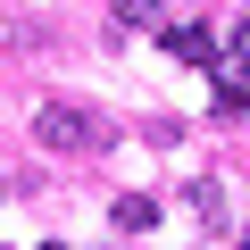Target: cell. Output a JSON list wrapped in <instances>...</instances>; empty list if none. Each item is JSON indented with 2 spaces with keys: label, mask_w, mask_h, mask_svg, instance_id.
Masks as SVG:
<instances>
[{
  "label": "cell",
  "mask_w": 250,
  "mask_h": 250,
  "mask_svg": "<svg viewBox=\"0 0 250 250\" xmlns=\"http://www.w3.org/2000/svg\"><path fill=\"white\" fill-rule=\"evenodd\" d=\"M117 225H134V233H150V225H159V200H142V192H125V200H117Z\"/></svg>",
  "instance_id": "4"
},
{
  "label": "cell",
  "mask_w": 250,
  "mask_h": 250,
  "mask_svg": "<svg viewBox=\"0 0 250 250\" xmlns=\"http://www.w3.org/2000/svg\"><path fill=\"white\" fill-rule=\"evenodd\" d=\"M34 134H42L50 150L83 159V150H100V142H108V125H100L83 100H42V108H34Z\"/></svg>",
  "instance_id": "1"
},
{
  "label": "cell",
  "mask_w": 250,
  "mask_h": 250,
  "mask_svg": "<svg viewBox=\"0 0 250 250\" xmlns=\"http://www.w3.org/2000/svg\"><path fill=\"white\" fill-rule=\"evenodd\" d=\"M242 250H250V233H242Z\"/></svg>",
  "instance_id": "8"
},
{
  "label": "cell",
  "mask_w": 250,
  "mask_h": 250,
  "mask_svg": "<svg viewBox=\"0 0 250 250\" xmlns=\"http://www.w3.org/2000/svg\"><path fill=\"white\" fill-rule=\"evenodd\" d=\"M233 59H242V67H250V17H242V25H233Z\"/></svg>",
  "instance_id": "6"
},
{
  "label": "cell",
  "mask_w": 250,
  "mask_h": 250,
  "mask_svg": "<svg viewBox=\"0 0 250 250\" xmlns=\"http://www.w3.org/2000/svg\"><path fill=\"white\" fill-rule=\"evenodd\" d=\"M217 100H225V108L250 100V67H242V59H217Z\"/></svg>",
  "instance_id": "3"
},
{
  "label": "cell",
  "mask_w": 250,
  "mask_h": 250,
  "mask_svg": "<svg viewBox=\"0 0 250 250\" xmlns=\"http://www.w3.org/2000/svg\"><path fill=\"white\" fill-rule=\"evenodd\" d=\"M167 50H175L184 67H217V34H208V25H167Z\"/></svg>",
  "instance_id": "2"
},
{
  "label": "cell",
  "mask_w": 250,
  "mask_h": 250,
  "mask_svg": "<svg viewBox=\"0 0 250 250\" xmlns=\"http://www.w3.org/2000/svg\"><path fill=\"white\" fill-rule=\"evenodd\" d=\"M108 9H117V25H159L167 0H108Z\"/></svg>",
  "instance_id": "5"
},
{
  "label": "cell",
  "mask_w": 250,
  "mask_h": 250,
  "mask_svg": "<svg viewBox=\"0 0 250 250\" xmlns=\"http://www.w3.org/2000/svg\"><path fill=\"white\" fill-rule=\"evenodd\" d=\"M42 250H67V242H42Z\"/></svg>",
  "instance_id": "7"
}]
</instances>
